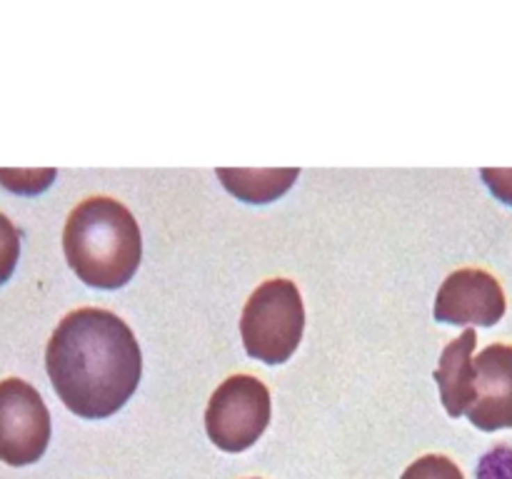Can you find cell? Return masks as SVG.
Returning <instances> with one entry per match:
<instances>
[{"mask_svg":"<svg viewBox=\"0 0 512 479\" xmlns=\"http://www.w3.org/2000/svg\"><path fill=\"white\" fill-rule=\"evenodd\" d=\"M305 307L295 282L268 279L253 292L243 307L240 334L245 352L265 364L290 359L303 340Z\"/></svg>","mask_w":512,"mask_h":479,"instance_id":"3957f363","label":"cell"},{"mask_svg":"<svg viewBox=\"0 0 512 479\" xmlns=\"http://www.w3.org/2000/svg\"><path fill=\"white\" fill-rule=\"evenodd\" d=\"M477 479H512V447L497 444L488 455H482Z\"/></svg>","mask_w":512,"mask_h":479,"instance_id":"7c38bea8","label":"cell"},{"mask_svg":"<svg viewBox=\"0 0 512 479\" xmlns=\"http://www.w3.org/2000/svg\"><path fill=\"white\" fill-rule=\"evenodd\" d=\"M50 442V412L28 382L10 377L0 382V462L25 467L45 455Z\"/></svg>","mask_w":512,"mask_h":479,"instance_id":"5b68a950","label":"cell"},{"mask_svg":"<svg viewBox=\"0 0 512 479\" xmlns=\"http://www.w3.org/2000/svg\"><path fill=\"white\" fill-rule=\"evenodd\" d=\"M400 479H465L460 467L442 455H425L415 460Z\"/></svg>","mask_w":512,"mask_h":479,"instance_id":"30bf717a","label":"cell"},{"mask_svg":"<svg viewBox=\"0 0 512 479\" xmlns=\"http://www.w3.org/2000/svg\"><path fill=\"white\" fill-rule=\"evenodd\" d=\"M63 250L67 265L86 285L118 290L128 285L141 265V227L122 202L88 197L67 215Z\"/></svg>","mask_w":512,"mask_h":479,"instance_id":"7a4b0ae2","label":"cell"},{"mask_svg":"<svg viewBox=\"0 0 512 479\" xmlns=\"http://www.w3.org/2000/svg\"><path fill=\"white\" fill-rule=\"evenodd\" d=\"M475 345V330L467 327L440 355V364L433 377L440 387V400H442L450 417L465 414L472 405V400H475V367H472Z\"/></svg>","mask_w":512,"mask_h":479,"instance_id":"ba28073f","label":"cell"},{"mask_svg":"<svg viewBox=\"0 0 512 479\" xmlns=\"http://www.w3.org/2000/svg\"><path fill=\"white\" fill-rule=\"evenodd\" d=\"M270 422V389L253 375H232L213 392L205 430L223 452H245Z\"/></svg>","mask_w":512,"mask_h":479,"instance_id":"277c9868","label":"cell"},{"mask_svg":"<svg viewBox=\"0 0 512 479\" xmlns=\"http://www.w3.org/2000/svg\"><path fill=\"white\" fill-rule=\"evenodd\" d=\"M475 400L467 419L482 432L512 427V345H490L472 359Z\"/></svg>","mask_w":512,"mask_h":479,"instance_id":"52a82bcc","label":"cell"},{"mask_svg":"<svg viewBox=\"0 0 512 479\" xmlns=\"http://www.w3.org/2000/svg\"><path fill=\"white\" fill-rule=\"evenodd\" d=\"M298 168L278 170H245V168H218V177L235 197L245 202H270L290 190L298 180Z\"/></svg>","mask_w":512,"mask_h":479,"instance_id":"9c48e42d","label":"cell"},{"mask_svg":"<svg viewBox=\"0 0 512 479\" xmlns=\"http://www.w3.org/2000/svg\"><path fill=\"white\" fill-rule=\"evenodd\" d=\"M480 175L490 193L512 207V168H482Z\"/></svg>","mask_w":512,"mask_h":479,"instance_id":"4fadbf2b","label":"cell"},{"mask_svg":"<svg viewBox=\"0 0 512 479\" xmlns=\"http://www.w3.org/2000/svg\"><path fill=\"white\" fill-rule=\"evenodd\" d=\"M45 367L70 412L103 419L133 397L143 357L128 322L108 309L83 307L55 327L45 347Z\"/></svg>","mask_w":512,"mask_h":479,"instance_id":"6da1fadb","label":"cell"},{"mask_svg":"<svg viewBox=\"0 0 512 479\" xmlns=\"http://www.w3.org/2000/svg\"><path fill=\"white\" fill-rule=\"evenodd\" d=\"M20 255V237L13 222L0 213V285L10 279L13 270L18 265Z\"/></svg>","mask_w":512,"mask_h":479,"instance_id":"8fae6325","label":"cell"},{"mask_svg":"<svg viewBox=\"0 0 512 479\" xmlns=\"http://www.w3.org/2000/svg\"><path fill=\"white\" fill-rule=\"evenodd\" d=\"M507 309L500 282L485 270H455L440 285L433 315L447 325H480L493 327Z\"/></svg>","mask_w":512,"mask_h":479,"instance_id":"8992f818","label":"cell"}]
</instances>
